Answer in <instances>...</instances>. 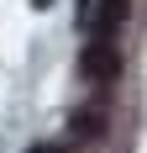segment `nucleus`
Listing matches in <instances>:
<instances>
[{
    "label": "nucleus",
    "instance_id": "7ed1b4c3",
    "mask_svg": "<svg viewBox=\"0 0 147 153\" xmlns=\"http://www.w3.org/2000/svg\"><path fill=\"white\" fill-rule=\"evenodd\" d=\"M105 132V111L100 106H84V111H74V137L89 143V137H100Z\"/></svg>",
    "mask_w": 147,
    "mask_h": 153
},
{
    "label": "nucleus",
    "instance_id": "f257e3e1",
    "mask_svg": "<svg viewBox=\"0 0 147 153\" xmlns=\"http://www.w3.org/2000/svg\"><path fill=\"white\" fill-rule=\"evenodd\" d=\"M79 74H84V79H95V85H110V79L121 74V53H116V42L95 37V42L79 53Z\"/></svg>",
    "mask_w": 147,
    "mask_h": 153
},
{
    "label": "nucleus",
    "instance_id": "20e7f679",
    "mask_svg": "<svg viewBox=\"0 0 147 153\" xmlns=\"http://www.w3.org/2000/svg\"><path fill=\"white\" fill-rule=\"evenodd\" d=\"M26 153H63L58 143H37V148H26Z\"/></svg>",
    "mask_w": 147,
    "mask_h": 153
},
{
    "label": "nucleus",
    "instance_id": "f03ea898",
    "mask_svg": "<svg viewBox=\"0 0 147 153\" xmlns=\"http://www.w3.org/2000/svg\"><path fill=\"white\" fill-rule=\"evenodd\" d=\"M126 16H132V0H100V5H89V27H95V37L110 42V32H116Z\"/></svg>",
    "mask_w": 147,
    "mask_h": 153
}]
</instances>
